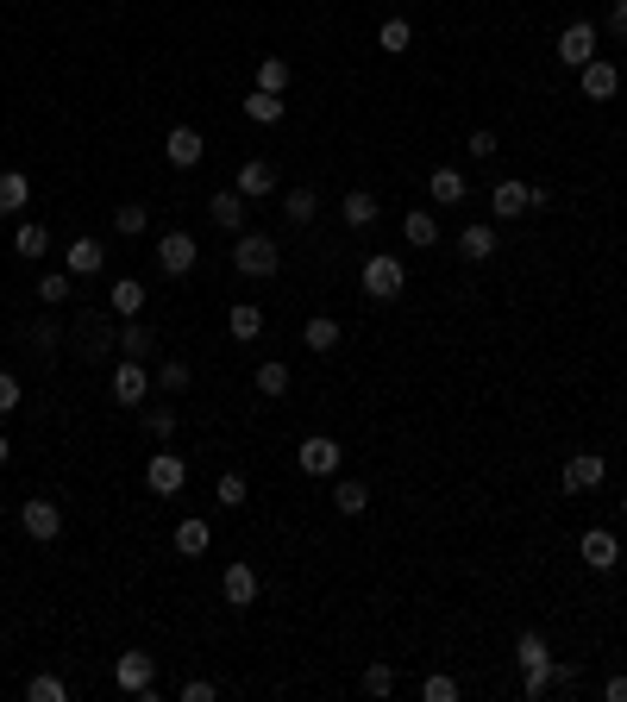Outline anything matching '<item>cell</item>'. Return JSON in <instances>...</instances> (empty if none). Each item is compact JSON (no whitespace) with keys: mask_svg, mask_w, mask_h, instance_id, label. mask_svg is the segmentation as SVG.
I'll return each instance as SVG.
<instances>
[{"mask_svg":"<svg viewBox=\"0 0 627 702\" xmlns=\"http://www.w3.org/2000/svg\"><path fill=\"white\" fill-rule=\"evenodd\" d=\"M314 214H320L314 189H289V195H283V220H289V226H314Z\"/></svg>","mask_w":627,"mask_h":702,"instance_id":"cell-30","label":"cell"},{"mask_svg":"<svg viewBox=\"0 0 627 702\" xmlns=\"http://www.w3.org/2000/svg\"><path fill=\"white\" fill-rule=\"evenodd\" d=\"M151 226V214H145V201H120L113 207V232H120V239H138V232Z\"/></svg>","mask_w":627,"mask_h":702,"instance_id":"cell-31","label":"cell"},{"mask_svg":"<svg viewBox=\"0 0 627 702\" xmlns=\"http://www.w3.org/2000/svg\"><path fill=\"white\" fill-rule=\"evenodd\" d=\"M333 508H339V514H364V508H370V489H364V483H352V477L333 483Z\"/></svg>","mask_w":627,"mask_h":702,"instance_id":"cell-34","label":"cell"},{"mask_svg":"<svg viewBox=\"0 0 627 702\" xmlns=\"http://www.w3.org/2000/svg\"><path fill=\"white\" fill-rule=\"evenodd\" d=\"M151 345H157V333H151L145 320H126V326H120V351H126V358H145Z\"/></svg>","mask_w":627,"mask_h":702,"instance_id":"cell-33","label":"cell"},{"mask_svg":"<svg viewBox=\"0 0 627 702\" xmlns=\"http://www.w3.org/2000/svg\"><path fill=\"white\" fill-rule=\"evenodd\" d=\"M464 151H471L477 163H483V157H496V132H471V145H464Z\"/></svg>","mask_w":627,"mask_h":702,"instance_id":"cell-47","label":"cell"},{"mask_svg":"<svg viewBox=\"0 0 627 702\" xmlns=\"http://www.w3.org/2000/svg\"><path fill=\"white\" fill-rule=\"evenodd\" d=\"M151 677H157V659H151V652H120V659H113V684H120V690H151Z\"/></svg>","mask_w":627,"mask_h":702,"instance_id":"cell-9","label":"cell"},{"mask_svg":"<svg viewBox=\"0 0 627 702\" xmlns=\"http://www.w3.org/2000/svg\"><path fill=\"white\" fill-rule=\"evenodd\" d=\"M427 195L439 207H464V195H471V189H464V170H433L427 176Z\"/></svg>","mask_w":627,"mask_h":702,"instance_id":"cell-21","label":"cell"},{"mask_svg":"<svg viewBox=\"0 0 627 702\" xmlns=\"http://www.w3.org/2000/svg\"><path fill=\"white\" fill-rule=\"evenodd\" d=\"M44 251H51V232H44L38 220H26L13 232V257H44Z\"/></svg>","mask_w":627,"mask_h":702,"instance_id":"cell-32","label":"cell"},{"mask_svg":"<svg viewBox=\"0 0 627 702\" xmlns=\"http://www.w3.org/2000/svg\"><path fill=\"white\" fill-rule=\"evenodd\" d=\"M176 558H201L207 546H214V527H207V521H176Z\"/></svg>","mask_w":627,"mask_h":702,"instance_id":"cell-20","label":"cell"},{"mask_svg":"<svg viewBox=\"0 0 627 702\" xmlns=\"http://www.w3.org/2000/svg\"><path fill=\"white\" fill-rule=\"evenodd\" d=\"M490 214L496 220H521L527 214V182H496V189H490Z\"/></svg>","mask_w":627,"mask_h":702,"instance_id":"cell-17","label":"cell"},{"mask_svg":"<svg viewBox=\"0 0 627 702\" xmlns=\"http://www.w3.org/2000/svg\"><path fill=\"white\" fill-rule=\"evenodd\" d=\"M145 389H151L145 358H120V364H113V402H120V408H138V402H145Z\"/></svg>","mask_w":627,"mask_h":702,"instance_id":"cell-4","label":"cell"},{"mask_svg":"<svg viewBox=\"0 0 627 702\" xmlns=\"http://www.w3.org/2000/svg\"><path fill=\"white\" fill-rule=\"evenodd\" d=\"M283 113H289L283 95H264V88H251V101H245V120H251V126H276Z\"/></svg>","mask_w":627,"mask_h":702,"instance_id":"cell-24","label":"cell"},{"mask_svg":"<svg viewBox=\"0 0 627 702\" xmlns=\"http://www.w3.org/2000/svg\"><path fill=\"white\" fill-rule=\"evenodd\" d=\"M232 189H239L245 201H264V195H276V170H270L264 157H245V163H239V182H232Z\"/></svg>","mask_w":627,"mask_h":702,"instance_id":"cell-14","label":"cell"},{"mask_svg":"<svg viewBox=\"0 0 627 702\" xmlns=\"http://www.w3.org/2000/svg\"><path fill=\"white\" fill-rule=\"evenodd\" d=\"M258 88H264V95H283V88H289V63L283 57H264L258 63Z\"/></svg>","mask_w":627,"mask_h":702,"instance_id":"cell-39","label":"cell"},{"mask_svg":"<svg viewBox=\"0 0 627 702\" xmlns=\"http://www.w3.org/2000/svg\"><path fill=\"white\" fill-rule=\"evenodd\" d=\"M19 527H26L32 540L44 546V540H57V533H63V508H57V502H44V496H32L26 508H19Z\"/></svg>","mask_w":627,"mask_h":702,"instance_id":"cell-7","label":"cell"},{"mask_svg":"<svg viewBox=\"0 0 627 702\" xmlns=\"http://www.w3.org/2000/svg\"><path fill=\"white\" fill-rule=\"evenodd\" d=\"M220 596H226V608H251V602H258V571H251V565H226Z\"/></svg>","mask_w":627,"mask_h":702,"instance_id":"cell-16","label":"cell"},{"mask_svg":"<svg viewBox=\"0 0 627 702\" xmlns=\"http://www.w3.org/2000/svg\"><path fill=\"white\" fill-rule=\"evenodd\" d=\"M26 201H32V182H26V170H0V220H13Z\"/></svg>","mask_w":627,"mask_h":702,"instance_id":"cell-19","label":"cell"},{"mask_svg":"<svg viewBox=\"0 0 627 702\" xmlns=\"http://www.w3.org/2000/svg\"><path fill=\"white\" fill-rule=\"evenodd\" d=\"M232 270H239V276H276V270H283V251H276V239H264V232H239V245H232Z\"/></svg>","mask_w":627,"mask_h":702,"instance_id":"cell-1","label":"cell"},{"mask_svg":"<svg viewBox=\"0 0 627 702\" xmlns=\"http://www.w3.org/2000/svg\"><path fill=\"white\" fill-rule=\"evenodd\" d=\"M402 283H408L402 257H389V251L364 257V295H370V301H396V295H402Z\"/></svg>","mask_w":627,"mask_h":702,"instance_id":"cell-2","label":"cell"},{"mask_svg":"<svg viewBox=\"0 0 627 702\" xmlns=\"http://www.w3.org/2000/svg\"><path fill=\"white\" fill-rule=\"evenodd\" d=\"M182 483H189V464H182L176 452H151V464H145V489H151V496H176Z\"/></svg>","mask_w":627,"mask_h":702,"instance_id":"cell-5","label":"cell"},{"mask_svg":"<svg viewBox=\"0 0 627 702\" xmlns=\"http://www.w3.org/2000/svg\"><path fill=\"white\" fill-rule=\"evenodd\" d=\"M164 157L176 163V170H195V163L207 157V138H201L195 126H170V138H164Z\"/></svg>","mask_w":627,"mask_h":702,"instance_id":"cell-12","label":"cell"},{"mask_svg":"<svg viewBox=\"0 0 627 702\" xmlns=\"http://www.w3.org/2000/svg\"><path fill=\"white\" fill-rule=\"evenodd\" d=\"M69 295H76V283H69V270H51V276H38V301H51V308H63Z\"/></svg>","mask_w":627,"mask_h":702,"instance_id":"cell-37","label":"cell"},{"mask_svg":"<svg viewBox=\"0 0 627 702\" xmlns=\"http://www.w3.org/2000/svg\"><path fill=\"white\" fill-rule=\"evenodd\" d=\"M26 696H32V702H69V684H63L57 671H38L32 684H26Z\"/></svg>","mask_w":627,"mask_h":702,"instance_id":"cell-35","label":"cell"},{"mask_svg":"<svg viewBox=\"0 0 627 702\" xmlns=\"http://www.w3.org/2000/svg\"><path fill=\"white\" fill-rule=\"evenodd\" d=\"M396 690V671L389 665H364V696H389Z\"/></svg>","mask_w":627,"mask_h":702,"instance_id":"cell-42","label":"cell"},{"mask_svg":"<svg viewBox=\"0 0 627 702\" xmlns=\"http://www.w3.org/2000/svg\"><path fill=\"white\" fill-rule=\"evenodd\" d=\"M251 383H258V395H264V402H276V395H289V364L264 358V364H258V377H251Z\"/></svg>","mask_w":627,"mask_h":702,"instance_id":"cell-29","label":"cell"},{"mask_svg":"<svg viewBox=\"0 0 627 702\" xmlns=\"http://www.w3.org/2000/svg\"><path fill=\"white\" fill-rule=\"evenodd\" d=\"M301 345H308V351H339V320L333 314H314L308 326H301Z\"/></svg>","mask_w":627,"mask_h":702,"instance_id":"cell-27","label":"cell"},{"mask_svg":"<svg viewBox=\"0 0 627 702\" xmlns=\"http://www.w3.org/2000/svg\"><path fill=\"white\" fill-rule=\"evenodd\" d=\"M13 458V446H7V433H0V464H7Z\"/></svg>","mask_w":627,"mask_h":702,"instance_id":"cell-51","label":"cell"},{"mask_svg":"<svg viewBox=\"0 0 627 702\" xmlns=\"http://www.w3.org/2000/svg\"><path fill=\"white\" fill-rule=\"evenodd\" d=\"M145 427H151V439H170L176 433V408L164 402V408H145Z\"/></svg>","mask_w":627,"mask_h":702,"instance_id":"cell-43","label":"cell"},{"mask_svg":"<svg viewBox=\"0 0 627 702\" xmlns=\"http://www.w3.org/2000/svg\"><path fill=\"white\" fill-rule=\"evenodd\" d=\"M19 402H26V389H19V377H13V370H0V414H13Z\"/></svg>","mask_w":627,"mask_h":702,"instance_id":"cell-45","label":"cell"},{"mask_svg":"<svg viewBox=\"0 0 627 702\" xmlns=\"http://www.w3.org/2000/svg\"><path fill=\"white\" fill-rule=\"evenodd\" d=\"M621 514H627V496H621Z\"/></svg>","mask_w":627,"mask_h":702,"instance_id":"cell-52","label":"cell"},{"mask_svg":"<svg viewBox=\"0 0 627 702\" xmlns=\"http://www.w3.org/2000/svg\"><path fill=\"white\" fill-rule=\"evenodd\" d=\"M577 558H584L590 571H615V558H621V546H615V533L609 527H590L584 540H577Z\"/></svg>","mask_w":627,"mask_h":702,"instance_id":"cell-13","label":"cell"},{"mask_svg":"<svg viewBox=\"0 0 627 702\" xmlns=\"http://www.w3.org/2000/svg\"><path fill=\"white\" fill-rule=\"evenodd\" d=\"M596 57V26H590V19H571V26L559 32V63L565 69H584Z\"/></svg>","mask_w":627,"mask_h":702,"instance_id":"cell-6","label":"cell"},{"mask_svg":"<svg viewBox=\"0 0 627 702\" xmlns=\"http://www.w3.org/2000/svg\"><path fill=\"white\" fill-rule=\"evenodd\" d=\"M602 471H609V464H602V452H571V458H565V496H584V489H596Z\"/></svg>","mask_w":627,"mask_h":702,"instance_id":"cell-11","label":"cell"},{"mask_svg":"<svg viewBox=\"0 0 627 702\" xmlns=\"http://www.w3.org/2000/svg\"><path fill=\"white\" fill-rule=\"evenodd\" d=\"M402 239H408L414 251H427V245H439V220L427 214V207H408V220H402Z\"/></svg>","mask_w":627,"mask_h":702,"instance_id":"cell-22","label":"cell"},{"mask_svg":"<svg viewBox=\"0 0 627 702\" xmlns=\"http://www.w3.org/2000/svg\"><path fill=\"white\" fill-rule=\"evenodd\" d=\"M107 301H113V314H120V320H138V314H145V283H132V276H120Z\"/></svg>","mask_w":627,"mask_h":702,"instance_id":"cell-26","label":"cell"},{"mask_svg":"<svg viewBox=\"0 0 627 702\" xmlns=\"http://www.w3.org/2000/svg\"><path fill=\"white\" fill-rule=\"evenodd\" d=\"M521 690H527V696H546V690H552V659H546V665H533V671L521 677Z\"/></svg>","mask_w":627,"mask_h":702,"instance_id":"cell-46","label":"cell"},{"mask_svg":"<svg viewBox=\"0 0 627 702\" xmlns=\"http://www.w3.org/2000/svg\"><path fill=\"white\" fill-rule=\"evenodd\" d=\"M157 383H164V395H182V389H189V364H182V358H164Z\"/></svg>","mask_w":627,"mask_h":702,"instance_id":"cell-41","label":"cell"},{"mask_svg":"<svg viewBox=\"0 0 627 702\" xmlns=\"http://www.w3.org/2000/svg\"><path fill=\"white\" fill-rule=\"evenodd\" d=\"M421 696H427V702H458V684H452L446 671H433L427 684H421Z\"/></svg>","mask_w":627,"mask_h":702,"instance_id":"cell-44","label":"cell"},{"mask_svg":"<svg viewBox=\"0 0 627 702\" xmlns=\"http://www.w3.org/2000/svg\"><path fill=\"white\" fill-rule=\"evenodd\" d=\"M546 659H552V652H546V640H540V634H521V640H515V665H521V671L546 665Z\"/></svg>","mask_w":627,"mask_h":702,"instance_id":"cell-40","label":"cell"},{"mask_svg":"<svg viewBox=\"0 0 627 702\" xmlns=\"http://www.w3.org/2000/svg\"><path fill=\"white\" fill-rule=\"evenodd\" d=\"M577 88H584V101H609L615 88H621V69L609 57H590L584 69H577Z\"/></svg>","mask_w":627,"mask_h":702,"instance_id":"cell-8","label":"cell"},{"mask_svg":"<svg viewBox=\"0 0 627 702\" xmlns=\"http://www.w3.org/2000/svg\"><path fill=\"white\" fill-rule=\"evenodd\" d=\"M226 333L251 345V339L264 333V308H258V301H232V314H226Z\"/></svg>","mask_w":627,"mask_h":702,"instance_id":"cell-18","label":"cell"},{"mask_svg":"<svg viewBox=\"0 0 627 702\" xmlns=\"http://www.w3.org/2000/svg\"><path fill=\"white\" fill-rule=\"evenodd\" d=\"M207 207H214V226H220V232H245V195H239V189L214 195Z\"/></svg>","mask_w":627,"mask_h":702,"instance_id":"cell-23","label":"cell"},{"mask_svg":"<svg viewBox=\"0 0 627 702\" xmlns=\"http://www.w3.org/2000/svg\"><path fill=\"white\" fill-rule=\"evenodd\" d=\"M182 702H214V684H207V677H189V684H182Z\"/></svg>","mask_w":627,"mask_h":702,"instance_id":"cell-48","label":"cell"},{"mask_svg":"<svg viewBox=\"0 0 627 702\" xmlns=\"http://www.w3.org/2000/svg\"><path fill=\"white\" fill-rule=\"evenodd\" d=\"M339 214H345V226H377V214H383V207H377V195H364V189H352V195H345L339 201Z\"/></svg>","mask_w":627,"mask_h":702,"instance_id":"cell-25","label":"cell"},{"mask_svg":"<svg viewBox=\"0 0 627 702\" xmlns=\"http://www.w3.org/2000/svg\"><path fill=\"white\" fill-rule=\"evenodd\" d=\"M245 496H251V483H245L239 471H226V477L214 483V502H220V508H245Z\"/></svg>","mask_w":627,"mask_h":702,"instance_id":"cell-38","label":"cell"},{"mask_svg":"<svg viewBox=\"0 0 627 702\" xmlns=\"http://www.w3.org/2000/svg\"><path fill=\"white\" fill-rule=\"evenodd\" d=\"M609 32L627 38V0H615V7H609Z\"/></svg>","mask_w":627,"mask_h":702,"instance_id":"cell-50","label":"cell"},{"mask_svg":"<svg viewBox=\"0 0 627 702\" xmlns=\"http://www.w3.org/2000/svg\"><path fill=\"white\" fill-rule=\"evenodd\" d=\"M339 439H327V433H308V439H301V452H295V464H301V471H308V477H339Z\"/></svg>","mask_w":627,"mask_h":702,"instance_id":"cell-3","label":"cell"},{"mask_svg":"<svg viewBox=\"0 0 627 702\" xmlns=\"http://www.w3.org/2000/svg\"><path fill=\"white\" fill-rule=\"evenodd\" d=\"M101 264H107V245L101 239H69V251H63V270L69 276H101Z\"/></svg>","mask_w":627,"mask_h":702,"instance_id":"cell-15","label":"cell"},{"mask_svg":"<svg viewBox=\"0 0 627 702\" xmlns=\"http://www.w3.org/2000/svg\"><path fill=\"white\" fill-rule=\"evenodd\" d=\"M458 251L471 257V264H483V257H496V226H464V232H458Z\"/></svg>","mask_w":627,"mask_h":702,"instance_id":"cell-28","label":"cell"},{"mask_svg":"<svg viewBox=\"0 0 627 702\" xmlns=\"http://www.w3.org/2000/svg\"><path fill=\"white\" fill-rule=\"evenodd\" d=\"M602 696H609V702H627V671H615L609 684H602Z\"/></svg>","mask_w":627,"mask_h":702,"instance_id":"cell-49","label":"cell"},{"mask_svg":"<svg viewBox=\"0 0 627 702\" xmlns=\"http://www.w3.org/2000/svg\"><path fill=\"white\" fill-rule=\"evenodd\" d=\"M195 257H201V245L189 239V232H164V245H157V264H164V276H189Z\"/></svg>","mask_w":627,"mask_h":702,"instance_id":"cell-10","label":"cell"},{"mask_svg":"<svg viewBox=\"0 0 627 702\" xmlns=\"http://www.w3.org/2000/svg\"><path fill=\"white\" fill-rule=\"evenodd\" d=\"M377 44H383V51H389V57H402V51H408V44H414V26H408V19H383V32H377Z\"/></svg>","mask_w":627,"mask_h":702,"instance_id":"cell-36","label":"cell"}]
</instances>
